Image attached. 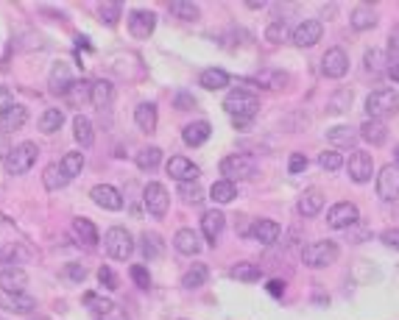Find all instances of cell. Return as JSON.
<instances>
[{"label": "cell", "instance_id": "1", "mask_svg": "<svg viewBox=\"0 0 399 320\" xmlns=\"http://www.w3.org/2000/svg\"><path fill=\"white\" fill-rule=\"evenodd\" d=\"M224 109L232 117L234 128H246L260 112V100L252 95L249 90H232L229 95L224 97Z\"/></svg>", "mask_w": 399, "mask_h": 320}, {"label": "cell", "instance_id": "2", "mask_svg": "<svg viewBox=\"0 0 399 320\" xmlns=\"http://www.w3.org/2000/svg\"><path fill=\"white\" fill-rule=\"evenodd\" d=\"M338 254H341V251H338V242H333V240H316V242L304 245L301 262H304L307 267H313V270H321V267L335 265Z\"/></svg>", "mask_w": 399, "mask_h": 320}, {"label": "cell", "instance_id": "3", "mask_svg": "<svg viewBox=\"0 0 399 320\" xmlns=\"http://www.w3.org/2000/svg\"><path fill=\"white\" fill-rule=\"evenodd\" d=\"M366 112L368 120H385L391 114L399 112V92L383 87V90H374L371 95L366 97Z\"/></svg>", "mask_w": 399, "mask_h": 320}, {"label": "cell", "instance_id": "4", "mask_svg": "<svg viewBox=\"0 0 399 320\" xmlns=\"http://www.w3.org/2000/svg\"><path fill=\"white\" fill-rule=\"evenodd\" d=\"M39 156V148L33 145V142H20L17 148H11L9 154H6V173L9 176H23V173H28L33 167V161Z\"/></svg>", "mask_w": 399, "mask_h": 320}, {"label": "cell", "instance_id": "5", "mask_svg": "<svg viewBox=\"0 0 399 320\" xmlns=\"http://www.w3.org/2000/svg\"><path fill=\"white\" fill-rule=\"evenodd\" d=\"M103 248H106V254L112 256V259L123 262V259H129L134 251L132 234H129L123 225H112V228L103 234Z\"/></svg>", "mask_w": 399, "mask_h": 320}, {"label": "cell", "instance_id": "6", "mask_svg": "<svg viewBox=\"0 0 399 320\" xmlns=\"http://www.w3.org/2000/svg\"><path fill=\"white\" fill-rule=\"evenodd\" d=\"M257 173V161L252 159V156H246V154H232V156H227V159L221 161V176L227 178V181H246V178H252Z\"/></svg>", "mask_w": 399, "mask_h": 320}, {"label": "cell", "instance_id": "7", "mask_svg": "<svg viewBox=\"0 0 399 320\" xmlns=\"http://www.w3.org/2000/svg\"><path fill=\"white\" fill-rule=\"evenodd\" d=\"M142 203H145V209H148V215H154V218H165L167 206H170V195L162 184H157V181H151V184H145V190H142Z\"/></svg>", "mask_w": 399, "mask_h": 320}, {"label": "cell", "instance_id": "8", "mask_svg": "<svg viewBox=\"0 0 399 320\" xmlns=\"http://www.w3.org/2000/svg\"><path fill=\"white\" fill-rule=\"evenodd\" d=\"M361 220V215H358V206L355 203H349V201H341V203H335L333 209L327 212V225L330 228H338V231H343V228H352V225Z\"/></svg>", "mask_w": 399, "mask_h": 320}, {"label": "cell", "instance_id": "9", "mask_svg": "<svg viewBox=\"0 0 399 320\" xmlns=\"http://www.w3.org/2000/svg\"><path fill=\"white\" fill-rule=\"evenodd\" d=\"M346 170H349V178L355 184L371 181V176H374V159H371V154H366V151H352Z\"/></svg>", "mask_w": 399, "mask_h": 320}, {"label": "cell", "instance_id": "10", "mask_svg": "<svg viewBox=\"0 0 399 320\" xmlns=\"http://www.w3.org/2000/svg\"><path fill=\"white\" fill-rule=\"evenodd\" d=\"M321 73L327 78H343L349 73V56L343 48H330L324 56H321Z\"/></svg>", "mask_w": 399, "mask_h": 320}, {"label": "cell", "instance_id": "11", "mask_svg": "<svg viewBox=\"0 0 399 320\" xmlns=\"http://www.w3.org/2000/svg\"><path fill=\"white\" fill-rule=\"evenodd\" d=\"M167 176L170 178H176L179 184H190V181H199L201 170L193 164L190 159H185V156H170V161L165 164Z\"/></svg>", "mask_w": 399, "mask_h": 320}, {"label": "cell", "instance_id": "12", "mask_svg": "<svg viewBox=\"0 0 399 320\" xmlns=\"http://www.w3.org/2000/svg\"><path fill=\"white\" fill-rule=\"evenodd\" d=\"M321 33H324V26L321 20H301L299 26L294 28V45L296 48H313L316 42H321Z\"/></svg>", "mask_w": 399, "mask_h": 320}, {"label": "cell", "instance_id": "13", "mask_svg": "<svg viewBox=\"0 0 399 320\" xmlns=\"http://www.w3.org/2000/svg\"><path fill=\"white\" fill-rule=\"evenodd\" d=\"M0 309L11 315H31L36 309V301L26 292H0Z\"/></svg>", "mask_w": 399, "mask_h": 320}, {"label": "cell", "instance_id": "14", "mask_svg": "<svg viewBox=\"0 0 399 320\" xmlns=\"http://www.w3.org/2000/svg\"><path fill=\"white\" fill-rule=\"evenodd\" d=\"M90 198L95 201V206L106 209V212H120L123 209V195L115 190L112 184H95L90 190Z\"/></svg>", "mask_w": 399, "mask_h": 320}, {"label": "cell", "instance_id": "15", "mask_svg": "<svg viewBox=\"0 0 399 320\" xmlns=\"http://www.w3.org/2000/svg\"><path fill=\"white\" fill-rule=\"evenodd\" d=\"M377 195L383 201H394L399 198V167L397 164H385L377 176Z\"/></svg>", "mask_w": 399, "mask_h": 320}, {"label": "cell", "instance_id": "16", "mask_svg": "<svg viewBox=\"0 0 399 320\" xmlns=\"http://www.w3.org/2000/svg\"><path fill=\"white\" fill-rule=\"evenodd\" d=\"M157 28V14L154 11H145V9H137L129 14V31L134 39H148Z\"/></svg>", "mask_w": 399, "mask_h": 320}, {"label": "cell", "instance_id": "17", "mask_svg": "<svg viewBox=\"0 0 399 320\" xmlns=\"http://www.w3.org/2000/svg\"><path fill=\"white\" fill-rule=\"evenodd\" d=\"M0 287L3 292H23L28 287V273L20 265H6L0 270Z\"/></svg>", "mask_w": 399, "mask_h": 320}, {"label": "cell", "instance_id": "18", "mask_svg": "<svg viewBox=\"0 0 399 320\" xmlns=\"http://www.w3.org/2000/svg\"><path fill=\"white\" fill-rule=\"evenodd\" d=\"M73 73H70V67L65 62H56L53 64V70H51V78H48V84H51V92L53 95H67L70 92V87H73Z\"/></svg>", "mask_w": 399, "mask_h": 320}, {"label": "cell", "instance_id": "19", "mask_svg": "<svg viewBox=\"0 0 399 320\" xmlns=\"http://www.w3.org/2000/svg\"><path fill=\"white\" fill-rule=\"evenodd\" d=\"M260 245H274L276 240H279V234H282V228L276 220H268V218H260V220H254L252 225V231H249Z\"/></svg>", "mask_w": 399, "mask_h": 320}, {"label": "cell", "instance_id": "20", "mask_svg": "<svg viewBox=\"0 0 399 320\" xmlns=\"http://www.w3.org/2000/svg\"><path fill=\"white\" fill-rule=\"evenodd\" d=\"M224 220H227V218H224L218 209H207V212L201 215V231H204V237H207L209 245L218 242V237H221V231H224Z\"/></svg>", "mask_w": 399, "mask_h": 320}, {"label": "cell", "instance_id": "21", "mask_svg": "<svg viewBox=\"0 0 399 320\" xmlns=\"http://www.w3.org/2000/svg\"><path fill=\"white\" fill-rule=\"evenodd\" d=\"M296 209H299L301 218H316V215L324 209V192L316 190V187L304 190L299 198V203H296Z\"/></svg>", "mask_w": 399, "mask_h": 320}, {"label": "cell", "instance_id": "22", "mask_svg": "<svg viewBox=\"0 0 399 320\" xmlns=\"http://www.w3.org/2000/svg\"><path fill=\"white\" fill-rule=\"evenodd\" d=\"M254 81H257L260 87L271 90V92H276V90H285V87L291 84V75H288L285 70H274V67H266V70H260V73L254 75Z\"/></svg>", "mask_w": 399, "mask_h": 320}, {"label": "cell", "instance_id": "23", "mask_svg": "<svg viewBox=\"0 0 399 320\" xmlns=\"http://www.w3.org/2000/svg\"><path fill=\"white\" fill-rule=\"evenodd\" d=\"M358 131H361V139L368 142V145H374V148L385 145V139H388V126H385V120H366Z\"/></svg>", "mask_w": 399, "mask_h": 320}, {"label": "cell", "instance_id": "24", "mask_svg": "<svg viewBox=\"0 0 399 320\" xmlns=\"http://www.w3.org/2000/svg\"><path fill=\"white\" fill-rule=\"evenodd\" d=\"M173 248L185 256H196L201 251V240L193 228H179L173 237Z\"/></svg>", "mask_w": 399, "mask_h": 320}, {"label": "cell", "instance_id": "25", "mask_svg": "<svg viewBox=\"0 0 399 320\" xmlns=\"http://www.w3.org/2000/svg\"><path fill=\"white\" fill-rule=\"evenodd\" d=\"M363 64H366V73H371V75H388V70H391L394 62L388 59L385 50L371 48V50H366V56H363Z\"/></svg>", "mask_w": 399, "mask_h": 320}, {"label": "cell", "instance_id": "26", "mask_svg": "<svg viewBox=\"0 0 399 320\" xmlns=\"http://www.w3.org/2000/svg\"><path fill=\"white\" fill-rule=\"evenodd\" d=\"M209 134H212V126H209L207 120H196V123L185 126V131H182V139H185V145L199 148V145H204V142L209 139Z\"/></svg>", "mask_w": 399, "mask_h": 320}, {"label": "cell", "instance_id": "27", "mask_svg": "<svg viewBox=\"0 0 399 320\" xmlns=\"http://www.w3.org/2000/svg\"><path fill=\"white\" fill-rule=\"evenodd\" d=\"M140 254L145 256L148 262L160 259V256L165 254V242H162V237H160L157 231H142V237H140Z\"/></svg>", "mask_w": 399, "mask_h": 320}, {"label": "cell", "instance_id": "28", "mask_svg": "<svg viewBox=\"0 0 399 320\" xmlns=\"http://www.w3.org/2000/svg\"><path fill=\"white\" fill-rule=\"evenodd\" d=\"M327 139L333 142L335 148H355L361 139V131L352 126H335L327 131Z\"/></svg>", "mask_w": 399, "mask_h": 320}, {"label": "cell", "instance_id": "29", "mask_svg": "<svg viewBox=\"0 0 399 320\" xmlns=\"http://www.w3.org/2000/svg\"><path fill=\"white\" fill-rule=\"evenodd\" d=\"M26 120H28V109L26 106H11L3 117H0V131L3 134H11V131H20V128L26 126Z\"/></svg>", "mask_w": 399, "mask_h": 320}, {"label": "cell", "instance_id": "30", "mask_svg": "<svg viewBox=\"0 0 399 320\" xmlns=\"http://www.w3.org/2000/svg\"><path fill=\"white\" fill-rule=\"evenodd\" d=\"M199 84L204 90H209V92H218V90H224V87H229V73L221 70V67H209V70L201 73Z\"/></svg>", "mask_w": 399, "mask_h": 320}, {"label": "cell", "instance_id": "31", "mask_svg": "<svg viewBox=\"0 0 399 320\" xmlns=\"http://www.w3.org/2000/svg\"><path fill=\"white\" fill-rule=\"evenodd\" d=\"M349 23H352V28H355V31H368V28H374V26H377V11H374L368 3H361V6H355V11H352Z\"/></svg>", "mask_w": 399, "mask_h": 320}, {"label": "cell", "instance_id": "32", "mask_svg": "<svg viewBox=\"0 0 399 320\" xmlns=\"http://www.w3.org/2000/svg\"><path fill=\"white\" fill-rule=\"evenodd\" d=\"M67 178L65 170H62V164H48L45 167V173H42V184H45V190L48 192H59L67 187Z\"/></svg>", "mask_w": 399, "mask_h": 320}, {"label": "cell", "instance_id": "33", "mask_svg": "<svg viewBox=\"0 0 399 320\" xmlns=\"http://www.w3.org/2000/svg\"><path fill=\"white\" fill-rule=\"evenodd\" d=\"M73 137H76V142H78L81 148H93L95 131H93V123H90L84 114H78V117L73 120Z\"/></svg>", "mask_w": 399, "mask_h": 320}, {"label": "cell", "instance_id": "34", "mask_svg": "<svg viewBox=\"0 0 399 320\" xmlns=\"http://www.w3.org/2000/svg\"><path fill=\"white\" fill-rule=\"evenodd\" d=\"M73 234H76V240H81L90 248L98 242V228H95L93 220H87V218H76L73 220Z\"/></svg>", "mask_w": 399, "mask_h": 320}, {"label": "cell", "instance_id": "35", "mask_svg": "<svg viewBox=\"0 0 399 320\" xmlns=\"http://www.w3.org/2000/svg\"><path fill=\"white\" fill-rule=\"evenodd\" d=\"M134 123L140 126V131H154L157 128V106L154 103H140L134 109Z\"/></svg>", "mask_w": 399, "mask_h": 320}, {"label": "cell", "instance_id": "36", "mask_svg": "<svg viewBox=\"0 0 399 320\" xmlns=\"http://www.w3.org/2000/svg\"><path fill=\"white\" fill-rule=\"evenodd\" d=\"M260 276H263V267H260V265H254V262H237V265L232 267V279H237V282H246V284L260 282Z\"/></svg>", "mask_w": 399, "mask_h": 320}, {"label": "cell", "instance_id": "37", "mask_svg": "<svg viewBox=\"0 0 399 320\" xmlns=\"http://www.w3.org/2000/svg\"><path fill=\"white\" fill-rule=\"evenodd\" d=\"M209 279V267L204 265V262H196L185 276H182V287L187 289H196V287H204V282Z\"/></svg>", "mask_w": 399, "mask_h": 320}, {"label": "cell", "instance_id": "38", "mask_svg": "<svg viewBox=\"0 0 399 320\" xmlns=\"http://www.w3.org/2000/svg\"><path fill=\"white\" fill-rule=\"evenodd\" d=\"M112 97H115V87H112V81H93V95L90 100L98 106V109H106L109 103H112Z\"/></svg>", "mask_w": 399, "mask_h": 320}, {"label": "cell", "instance_id": "39", "mask_svg": "<svg viewBox=\"0 0 399 320\" xmlns=\"http://www.w3.org/2000/svg\"><path fill=\"white\" fill-rule=\"evenodd\" d=\"M65 123V112L62 109H45L39 117V131L42 134H56Z\"/></svg>", "mask_w": 399, "mask_h": 320}, {"label": "cell", "instance_id": "40", "mask_svg": "<svg viewBox=\"0 0 399 320\" xmlns=\"http://www.w3.org/2000/svg\"><path fill=\"white\" fill-rule=\"evenodd\" d=\"M170 14L176 17V20H185V23H196L201 14V9L196 3H185V0H173L170 3Z\"/></svg>", "mask_w": 399, "mask_h": 320}, {"label": "cell", "instance_id": "41", "mask_svg": "<svg viewBox=\"0 0 399 320\" xmlns=\"http://www.w3.org/2000/svg\"><path fill=\"white\" fill-rule=\"evenodd\" d=\"M209 195H212L215 203H232L234 198H237V187H234L232 181L221 178V181H215V184L209 187Z\"/></svg>", "mask_w": 399, "mask_h": 320}, {"label": "cell", "instance_id": "42", "mask_svg": "<svg viewBox=\"0 0 399 320\" xmlns=\"http://www.w3.org/2000/svg\"><path fill=\"white\" fill-rule=\"evenodd\" d=\"M137 167H140V170H145V173H151V170H157V167H160V161H162V151H160V148H154V145H151V148H142V151H140V154H137Z\"/></svg>", "mask_w": 399, "mask_h": 320}, {"label": "cell", "instance_id": "43", "mask_svg": "<svg viewBox=\"0 0 399 320\" xmlns=\"http://www.w3.org/2000/svg\"><path fill=\"white\" fill-rule=\"evenodd\" d=\"M84 304H87V306H90L95 315H100V318H109V315L118 309V306H115L109 298H100V295H95V292H87V295H84Z\"/></svg>", "mask_w": 399, "mask_h": 320}, {"label": "cell", "instance_id": "44", "mask_svg": "<svg viewBox=\"0 0 399 320\" xmlns=\"http://www.w3.org/2000/svg\"><path fill=\"white\" fill-rule=\"evenodd\" d=\"M59 164H62V170H65L67 178H76V176L84 170V154H81V151H70V154L62 156Z\"/></svg>", "mask_w": 399, "mask_h": 320}, {"label": "cell", "instance_id": "45", "mask_svg": "<svg viewBox=\"0 0 399 320\" xmlns=\"http://www.w3.org/2000/svg\"><path fill=\"white\" fill-rule=\"evenodd\" d=\"M288 36H294V31L288 28L285 20H274L266 28V42H271V45H279V42H285Z\"/></svg>", "mask_w": 399, "mask_h": 320}, {"label": "cell", "instance_id": "46", "mask_svg": "<svg viewBox=\"0 0 399 320\" xmlns=\"http://www.w3.org/2000/svg\"><path fill=\"white\" fill-rule=\"evenodd\" d=\"M179 198H182L185 203H190V206H199L201 201H204V190H201L199 181H190V184H179Z\"/></svg>", "mask_w": 399, "mask_h": 320}, {"label": "cell", "instance_id": "47", "mask_svg": "<svg viewBox=\"0 0 399 320\" xmlns=\"http://www.w3.org/2000/svg\"><path fill=\"white\" fill-rule=\"evenodd\" d=\"M352 106V92L349 90H338L330 100H327V112L330 114H341V112H346Z\"/></svg>", "mask_w": 399, "mask_h": 320}, {"label": "cell", "instance_id": "48", "mask_svg": "<svg viewBox=\"0 0 399 320\" xmlns=\"http://www.w3.org/2000/svg\"><path fill=\"white\" fill-rule=\"evenodd\" d=\"M93 95V84H87V81H73V87H70V92H67V100L70 103H84V100H90Z\"/></svg>", "mask_w": 399, "mask_h": 320}, {"label": "cell", "instance_id": "49", "mask_svg": "<svg viewBox=\"0 0 399 320\" xmlns=\"http://www.w3.org/2000/svg\"><path fill=\"white\" fill-rule=\"evenodd\" d=\"M100 20L106 23V26H118V20H120V14H123V6L120 3H100Z\"/></svg>", "mask_w": 399, "mask_h": 320}, {"label": "cell", "instance_id": "50", "mask_svg": "<svg viewBox=\"0 0 399 320\" xmlns=\"http://www.w3.org/2000/svg\"><path fill=\"white\" fill-rule=\"evenodd\" d=\"M318 164H321V170H327V173H335V170H341L343 167V156L330 148V151H324L321 156H318Z\"/></svg>", "mask_w": 399, "mask_h": 320}, {"label": "cell", "instance_id": "51", "mask_svg": "<svg viewBox=\"0 0 399 320\" xmlns=\"http://www.w3.org/2000/svg\"><path fill=\"white\" fill-rule=\"evenodd\" d=\"M132 279H134V284L140 289H148L151 287V276H148V270H145V265H132Z\"/></svg>", "mask_w": 399, "mask_h": 320}, {"label": "cell", "instance_id": "52", "mask_svg": "<svg viewBox=\"0 0 399 320\" xmlns=\"http://www.w3.org/2000/svg\"><path fill=\"white\" fill-rule=\"evenodd\" d=\"M98 282H100V287H106V289H118V276L112 273V267H100L98 270Z\"/></svg>", "mask_w": 399, "mask_h": 320}, {"label": "cell", "instance_id": "53", "mask_svg": "<svg viewBox=\"0 0 399 320\" xmlns=\"http://www.w3.org/2000/svg\"><path fill=\"white\" fill-rule=\"evenodd\" d=\"M173 103H176L179 112H190V109H196V97L190 95V92H179V95L173 97Z\"/></svg>", "mask_w": 399, "mask_h": 320}, {"label": "cell", "instance_id": "54", "mask_svg": "<svg viewBox=\"0 0 399 320\" xmlns=\"http://www.w3.org/2000/svg\"><path fill=\"white\" fill-rule=\"evenodd\" d=\"M380 240L388 245V248H394V251H399V228H385L383 234H380Z\"/></svg>", "mask_w": 399, "mask_h": 320}, {"label": "cell", "instance_id": "55", "mask_svg": "<svg viewBox=\"0 0 399 320\" xmlns=\"http://www.w3.org/2000/svg\"><path fill=\"white\" fill-rule=\"evenodd\" d=\"M288 170L296 176V173H301V170H307V156L304 154H294L291 156V161H288Z\"/></svg>", "mask_w": 399, "mask_h": 320}, {"label": "cell", "instance_id": "56", "mask_svg": "<svg viewBox=\"0 0 399 320\" xmlns=\"http://www.w3.org/2000/svg\"><path fill=\"white\" fill-rule=\"evenodd\" d=\"M11 106H17V103H14V95H11L6 87H0V117H3V114H6Z\"/></svg>", "mask_w": 399, "mask_h": 320}, {"label": "cell", "instance_id": "57", "mask_svg": "<svg viewBox=\"0 0 399 320\" xmlns=\"http://www.w3.org/2000/svg\"><path fill=\"white\" fill-rule=\"evenodd\" d=\"M65 273L73 279V282H84V279H87V270H84L81 265H76V262H73V265H67Z\"/></svg>", "mask_w": 399, "mask_h": 320}, {"label": "cell", "instance_id": "58", "mask_svg": "<svg viewBox=\"0 0 399 320\" xmlns=\"http://www.w3.org/2000/svg\"><path fill=\"white\" fill-rule=\"evenodd\" d=\"M266 289L271 292V295H274V298H282V295H285V282H279V279H271Z\"/></svg>", "mask_w": 399, "mask_h": 320}, {"label": "cell", "instance_id": "59", "mask_svg": "<svg viewBox=\"0 0 399 320\" xmlns=\"http://www.w3.org/2000/svg\"><path fill=\"white\" fill-rule=\"evenodd\" d=\"M391 53H394V62H399V26L391 31Z\"/></svg>", "mask_w": 399, "mask_h": 320}, {"label": "cell", "instance_id": "60", "mask_svg": "<svg viewBox=\"0 0 399 320\" xmlns=\"http://www.w3.org/2000/svg\"><path fill=\"white\" fill-rule=\"evenodd\" d=\"M388 75H391V78H394V81H397V84H399V62L391 64V70H388Z\"/></svg>", "mask_w": 399, "mask_h": 320}, {"label": "cell", "instance_id": "61", "mask_svg": "<svg viewBox=\"0 0 399 320\" xmlns=\"http://www.w3.org/2000/svg\"><path fill=\"white\" fill-rule=\"evenodd\" d=\"M394 156H397V167H399V145H397V154H394Z\"/></svg>", "mask_w": 399, "mask_h": 320}]
</instances>
